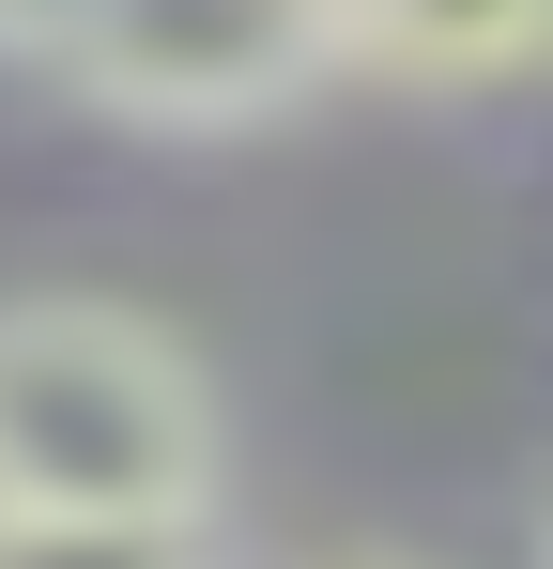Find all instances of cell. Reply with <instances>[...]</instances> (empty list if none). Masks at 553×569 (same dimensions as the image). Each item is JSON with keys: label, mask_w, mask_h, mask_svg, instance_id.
I'll use <instances>...</instances> for the list:
<instances>
[{"label": "cell", "mask_w": 553, "mask_h": 569, "mask_svg": "<svg viewBox=\"0 0 553 569\" xmlns=\"http://www.w3.org/2000/svg\"><path fill=\"white\" fill-rule=\"evenodd\" d=\"M0 523H215V385L170 323L92 292L0 308Z\"/></svg>", "instance_id": "obj_1"}, {"label": "cell", "mask_w": 553, "mask_h": 569, "mask_svg": "<svg viewBox=\"0 0 553 569\" xmlns=\"http://www.w3.org/2000/svg\"><path fill=\"white\" fill-rule=\"evenodd\" d=\"M62 78L108 123L231 139V123H276L292 93L339 78V0H108Z\"/></svg>", "instance_id": "obj_2"}, {"label": "cell", "mask_w": 553, "mask_h": 569, "mask_svg": "<svg viewBox=\"0 0 553 569\" xmlns=\"http://www.w3.org/2000/svg\"><path fill=\"white\" fill-rule=\"evenodd\" d=\"M339 78H400V93L553 78V0H339Z\"/></svg>", "instance_id": "obj_3"}, {"label": "cell", "mask_w": 553, "mask_h": 569, "mask_svg": "<svg viewBox=\"0 0 553 569\" xmlns=\"http://www.w3.org/2000/svg\"><path fill=\"white\" fill-rule=\"evenodd\" d=\"M0 569H215V523H0Z\"/></svg>", "instance_id": "obj_4"}, {"label": "cell", "mask_w": 553, "mask_h": 569, "mask_svg": "<svg viewBox=\"0 0 553 569\" xmlns=\"http://www.w3.org/2000/svg\"><path fill=\"white\" fill-rule=\"evenodd\" d=\"M92 16H108V0H0V47H16V62H78Z\"/></svg>", "instance_id": "obj_5"}, {"label": "cell", "mask_w": 553, "mask_h": 569, "mask_svg": "<svg viewBox=\"0 0 553 569\" xmlns=\"http://www.w3.org/2000/svg\"><path fill=\"white\" fill-rule=\"evenodd\" d=\"M339 569H415V555H339Z\"/></svg>", "instance_id": "obj_6"}]
</instances>
